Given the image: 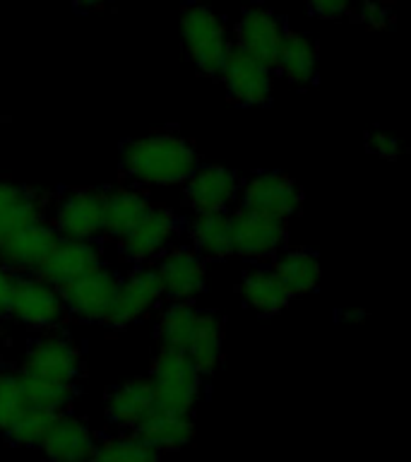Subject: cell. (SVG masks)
Masks as SVG:
<instances>
[{
    "instance_id": "obj_29",
    "label": "cell",
    "mask_w": 411,
    "mask_h": 462,
    "mask_svg": "<svg viewBox=\"0 0 411 462\" xmlns=\"http://www.w3.org/2000/svg\"><path fill=\"white\" fill-rule=\"evenodd\" d=\"M56 417V411L43 410L39 404L29 402L17 417L10 421L5 436L13 440L14 446H39L43 439V433L49 431L50 421Z\"/></svg>"
},
{
    "instance_id": "obj_36",
    "label": "cell",
    "mask_w": 411,
    "mask_h": 462,
    "mask_svg": "<svg viewBox=\"0 0 411 462\" xmlns=\"http://www.w3.org/2000/svg\"><path fill=\"white\" fill-rule=\"evenodd\" d=\"M72 3H75V5H78L79 10H94V7L104 5L106 0H72Z\"/></svg>"
},
{
    "instance_id": "obj_27",
    "label": "cell",
    "mask_w": 411,
    "mask_h": 462,
    "mask_svg": "<svg viewBox=\"0 0 411 462\" xmlns=\"http://www.w3.org/2000/svg\"><path fill=\"white\" fill-rule=\"evenodd\" d=\"M274 273L279 274L281 284L288 289L291 296H306L315 291L323 277L320 260L310 251H288L277 260Z\"/></svg>"
},
{
    "instance_id": "obj_3",
    "label": "cell",
    "mask_w": 411,
    "mask_h": 462,
    "mask_svg": "<svg viewBox=\"0 0 411 462\" xmlns=\"http://www.w3.org/2000/svg\"><path fill=\"white\" fill-rule=\"evenodd\" d=\"M150 385L154 393V404L176 411H193V404L200 395L202 375L193 366L186 349L159 346L151 361Z\"/></svg>"
},
{
    "instance_id": "obj_8",
    "label": "cell",
    "mask_w": 411,
    "mask_h": 462,
    "mask_svg": "<svg viewBox=\"0 0 411 462\" xmlns=\"http://www.w3.org/2000/svg\"><path fill=\"white\" fill-rule=\"evenodd\" d=\"M229 99L238 106H267L272 101V68L231 43L219 70Z\"/></svg>"
},
{
    "instance_id": "obj_16",
    "label": "cell",
    "mask_w": 411,
    "mask_h": 462,
    "mask_svg": "<svg viewBox=\"0 0 411 462\" xmlns=\"http://www.w3.org/2000/svg\"><path fill=\"white\" fill-rule=\"evenodd\" d=\"M284 32H287V24L272 10L260 5L245 7L236 24L233 46L274 70V58H277L279 43L284 39Z\"/></svg>"
},
{
    "instance_id": "obj_22",
    "label": "cell",
    "mask_w": 411,
    "mask_h": 462,
    "mask_svg": "<svg viewBox=\"0 0 411 462\" xmlns=\"http://www.w3.org/2000/svg\"><path fill=\"white\" fill-rule=\"evenodd\" d=\"M238 291L243 296V301L252 310H258L260 316H277L294 299L288 294V289L281 284L279 274L274 273V267L267 265L251 267L243 274Z\"/></svg>"
},
{
    "instance_id": "obj_1",
    "label": "cell",
    "mask_w": 411,
    "mask_h": 462,
    "mask_svg": "<svg viewBox=\"0 0 411 462\" xmlns=\"http://www.w3.org/2000/svg\"><path fill=\"white\" fill-rule=\"evenodd\" d=\"M82 371L78 346L63 332H46L34 339L22 361L20 375L32 404L65 411L75 395V381Z\"/></svg>"
},
{
    "instance_id": "obj_34",
    "label": "cell",
    "mask_w": 411,
    "mask_h": 462,
    "mask_svg": "<svg viewBox=\"0 0 411 462\" xmlns=\"http://www.w3.org/2000/svg\"><path fill=\"white\" fill-rule=\"evenodd\" d=\"M306 5L317 17H342L349 13L352 0H306Z\"/></svg>"
},
{
    "instance_id": "obj_30",
    "label": "cell",
    "mask_w": 411,
    "mask_h": 462,
    "mask_svg": "<svg viewBox=\"0 0 411 462\" xmlns=\"http://www.w3.org/2000/svg\"><path fill=\"white\" fill-rule=\"evenodd\" d=\"M161 453L137 436H121L101 443L89 462H159Z\"/></svg>"
},
{
    "instance_id": "obj_19",
    "label": "cell",
    "mask_w": 411,
    "mask_h": 462,
    "mask_svg": "<svg viewBox=\"0 0 411 462\" xmlns=\"http://www.w3.org/2000/svg\"><path fill=\"white\" fill-rule=\"evenodd\" d=\"M135 436L144 440L147 446L154 450H178V448L187 446L195 436L193 414L190 411H176L166 410L154 404L142 421L135 426Z\"/></svg>"
},
{
    "instance_id": "obj_15",
    "label": "cell",
    "mask_w": 411,
    "mask_h": 462,
    "mask_svg": "<svg viewBox=\"0 0 411 462\" xmlns=\"http://www.w3.org/2000/svg\"><path fill=\"white\" fill-rule=\"evenodd\" d=\"M101 265V251L94 241L58 236L56 245L50 248L41 267L36 270L39 277L53 284L56 289L68 287L70 282L85 277L94 267Z\"/></svg>"
},
{
    "instance_id": "obj_5",
    "label": "cell",
    "mask_w": 411,
    "mask_h": 462,
    "mask_svg": "<svg viewBox=\"0 0 411 462\" xmlns=\"http://www.w3.org/2000/svg\"><path fill=\"white\" fill-rule=\"evenodd\" d=\"M65 313L68 310L60 289L49 284L36 273L14 274L5 316L32 330H50L63 323Z\"/></svg>"
},
{
    "instance_id": "obj_13",
    "label": "cell",
    "mask_w": 411,
    "mask_h": 462,
    "mask_svg": "<svg viewBox=\"0 0 411 462\" xmlns=\"http://www.w3.org/2000/svg\"><path fill=\"white\" fill-rule=\"evenodd\" d=\"M58 236L96 241L104 234V190L78 188L65 195L56 209Z\"/></svg>"
},
{
    "instance_id": "obj_12",
    "label": "cell",
    "mask_w": 411,
    "mask_h": 462,
    "mask_svg": "<svg viewBox=\"0 0 411 462\" xmlns=\"http://www.w3.org/2000/svg\"><path fill=\"white\" fill-rule=\"evenodd\" d=\"M161 296H164V289H161L157 270L147 265H137L135 273L121 280L115 301L104 325L128 328V325L137 323L140 318L147 316L161 301Z\"/></svg>"
},
{
    "instance_id": "obj_7",
    "label": "cell",
    "mask_w": 411,
    "mask_h": 462,
    "mask_svg": "<svg viewBox=\"0 0 411 462\" xmlns=\"http://www.w3.org/2000/svg\"><path fill=\"white\" fill-rule=\"evenodd\" d=\"M121 274L101 263L99 267H94L92 273H87L85 277H79V280L60 289L65 310L79 320H85V323H106L118 287H121Z\"/></svg>"
},
{
    "instance_id": "obj_9",
    "label": "cell",
    "mask_w": 411,
    "mask_h": 462,
    "mask_svg": "<svg viewBox=\"0 0 411 462\" xmlns=\"http://www.w3.org/2000/svg\"><path fill=\"white\" fill-rule=\"evenodd\" d=\"M229 224L231 248L238 258H272L287 241V219H279V217L241 208L238 212L229 215Z\"/></svg>"
},
{
    "instance_id": "obj_21",
    "label": "cell",
    "mask_w": 411,
    "mask_h": 462,
    "mask_svg": "<svg viewBox=\"0 0 411 462\" xmlns=\"http://www.w3.org/2000/svg\"><path fill=\"white\" fill-rule=\"evenodd\" d=\"M43 195L32 188L0 180V244L14 231L43 219Z\"/></svg>"
},
{
    "instance_id": "obj_17",
    "label": "cell",
    "mask_w": 411,
    "mask_h": 462,
    "mask_svg": "<svg viewBox=\"0 0 411 462\" xmlns=\"http://www.w3.org/2000/svg\"><path fill=\"white\" fill-rule=\"evenodd\" d=\"M56 241L58 231L53 224L43 219L27 224L0 244V265L14 274L36 273Z\"/></svg>"
},
{
    "instance_id": "obj_14",
    "label": "cell",
    "mask_w": 411,
    "mask_h": 462,
    "mask_svg": "<svg viewBox=\"0 0 411 462\" xmlns=\"http://www.w3.org/2000/svg\"><path fill=\"white\" fill-rule=\"evenodd\" d=\"M183 186H186V202L197 215L229 212L241 193V179L236 171L216 164L197 166Z\"/></svg>"
},
{
    "instance_id": "obj_6",
    "label": "cell",
    "mask_w": 411,
    "mask_h": 462,
    "mask_svg": "<svg viewBox=\"0 0 411 462\" xmlns=\"http://www.w3.org/2000/svg\"><path fill=\"white\" fill-rule=\"evenodd\" d=\"M180 224L183 222L176 212L150 202V208L144 209L140 219L118 238L121 255L135 265H147L151 260L161 258L171 248L173 238L178 236Z\"/></svg>"
},
{
    "instance_id": "obj_28",
    "label": "cell",
    "mask_w": 411,
    "mask_h": 462,
    "mask_svg": "<svg viewBox=\"0 0 411 462\" xmlns=\"http://www.w3.org/2000/svg\"><path fill=\"white\" fill-rule=\"evenodd\" d=\"M197 313L190 301H171L161 310L157 323V337L161 346H171V349H186L190 345V337L195 332L197 323Z\"/></svg>"
},
{
    "instance_id": "obj_24",
    "label": "cell",
    "mask_w": 411,
    "mask_h": 462,
    "mask_svg": "<svg viewBox=\"0 0 411 462\" xmlns=\"http://www.w3.org/2000/svg\"><path fill=\"white\" fill-rule=\"evenodd\" d=\"M151 407H154V393L150 378H132L123 383L106 400L108 419L121 429H135Z\"/></svg>"
},
{
    "instance_id": "obj_11",
    "label": "cell",
    "mask_w": 411,
    "mask_h": 462,
    "mask_svg": "<svg viewBox=\"0 0 411 462\" xmlns=\"http://www.w3.org/2000/svg\"><path fill=\"white\" fill-rule=\"evenodd\" d=\"M154 270L164 296L171 301H193L207 287V265L193 245L169 248L161 258H157Z\"/></svg>"
},
{
    "instance_id": "obj_4",
    "label": "cell",
    "mask_w": 411,
    "mask_h": 462,
    "mask_svg": "<svg viewBox=\"0 0 411 462\" xmlns=\"http://www.w3.org/2000/svg\"><path fill=\"white\" fill-rule=\"evenodd\" d=\"M180 36L187 60L209 78H216L231 46L222 17L205 5H186L180 14Z\"/></svg>"
},
{
    "instance_id": "obj_2",
    "label": "cell",
    "mask_w": 411,
    "mask_h": 462,
    "mask_svg": "<svg viewBox=\"0 0 411 462\" xmlns=\"http://www.w3.org/2000/svg\"><path fill=\"white\" fill-rule=\"evenodd\" d=\"M200 166V154L176 133H151L121 144V171L142 186H180Z\"/></svg>"
},
{
    "instance_id": "obj_23",
    "label": "cell",
    "mask_w": 411,
    "mask_h": 462,
    "mask_svg": "<svg viewBox=\"0 0 411 462\" xmlns=\"http://www.w3.org/2000/svg\"><path fill=\"white\" fill-rule=\"evenodd\" d=\"M186 354L193 361V366L197 368V374H215L222 364L224 354V318H219L212 310H200L190 345L186 346Z\"/></svg>"
},
{
    "instance_id": "obj_10",
    "label": "cell",
    "mask_w": 411,
    "mask_h": 462,
    "mask_svg": "<svg viewBox=\"0 0 411 462\" xmlns=\"http://www.w3.org/2000/svg\"><path fill=\"white\" fill-rule=\"evenodd\" d=\"M241 208L288 219L301 209V188L281 171H260L241 183Z\"/></svg>"
},
{
    "instance_id": "obj_26",
    "label": "cell",
    "mask_w": 411,
    "mask_h": 462,
    "mask_svg": "<svg viewBox=\"0 0 411 462\" xmlns=\"http://www.w3.org/2000/svg\"><path fill=\"white\" fill-rule=\"evenodd\" d=\"M150 208L147 195L135 188H114L104 193V234L121 238Z\"/></svg>"
},
{
    "instance_id": "obj_18",
    "label": "cell",
    "mask_w": 411,
    "mask_h": 462,
    "mask_svg": "<svg viewBox=\"0 0 411 462\" xmlns=\"http://www.w3.org/2000/svg\"><path fill=\"white\" fill-rule=\"evenodd\" d=\"M96 439L92 429L82 419L58 411L50 421L49 431L43 433L41 448L53 462H89L96 450Z\"/></svg>"
},
{
    "instance_id": "obj_32",
    "label": "cell",
    "mask_w": 411,
    "mask_h": 462,
    "mask_svg": "<svg viewBox=\"0 0 411 462\" xmlns=\"http://www.w3.org/2000/svg\"><path fill=\"white\" fill-rule=\"evenodd\" d=\"M356 20L370 29H388L395 24L392 13H389L388 7L378 5V3H366V5L359 10V14H356Z\"/></svg>"
},
{
    "instance_id": "obj_31",
    "label": "cell",
    "mask_w": 411,
    "mask_h": 462,
    "mask_svg": "<svg viewBox=\"0 0 411 462\" xmlns=\"http://www.w3.org/2000/svg\"><path fill=\"white\" fill-rule=\"evenodd\" d=\"M29 404L20 371H0V431Z\"/></svg>"
},
{
    "instance_id": "obj_20",
    "label": "cell",
    "mask_w": 411,
    "mask_h": 462,
    "mask_svg": "<svg viewBox=\"0 0 411 462\" xmlns=\"http://www.w3.org/2000/svg\"><path fill=\"white\" fill-rule=\"evenodd\" d=\"M317 65H320V49L317 43L303 32L288 29L279 43L274 70L281 72L291 85H313L317 79Z\"/></svg>"
},
{
    "instance_id": "obj_35",
    "label": "cell",
    "mask_w": 411,
    "mask_h": 462,
    "mask_svg": "<svg viewBox=\"0 0 411 462\" xmlns=\"http://www.w3.org/2000/svg\"><path fill=\"white\" fill-rule=\"evenodd\" d=\"M13 280L14 273H10L5 265H0V318L5 316L7 310V299H10V291H13Z\"/></svg>"
},
{
    "instance_id": "obj_25",
    "label": "cell",
    "mask_w": 411,
    "mask_h": 462,
    "mask_svg": "<svg viewBox=\"0 0 411 462\" xmlns=\"http://www.w3.org/2000/svg\"><path fill=\"white\" fill-rule=\"evenodd\" d=\"M193 248L205 260H226L233 255L231 248V224L226 212H205L190 224Z\"/></svg>"
},
{
    "instance_id": "obj_33",
    "label": "cell",
    "mask_w": 411,
    "mask_h": 462,
    "mask_svg": "<svg viewBox=\"0 0 411 462\" xmlns=\"http://www.w3.org/2000/svg\"><path fill=\"white\" fill-rule=\"evenodd\" d=\"M368 150L382 159H397L399 157V143L385 130H373L368 133Z\"/></svg>"
}]
</instances>
